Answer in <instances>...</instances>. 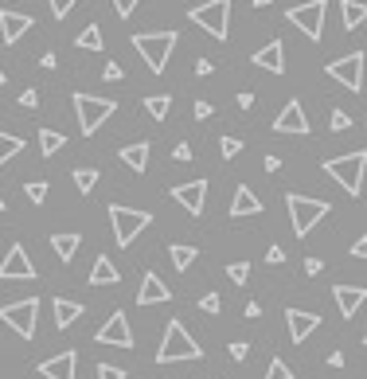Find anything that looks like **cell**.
Returning a JSON list of instances; mask_svg holds the SVG:
<instances>
[{"instance_id":"obj_43","label":"cell","mask_w":367,"mask_h":379,"mask_svg":"<svg viewBox=\"0 0 367 379\" xmlns=\"http://www.w3.org/2000/svg\"><path fill=\"white\" fill-rule=\"evenodd\" d=\"M20 106H28V110H36V106H39V90H24V94H20Z\"/></svg>"},{"instance_id":"obj_53","label":"cell","mask_w":367,"mask_h":379,"mask_svg":"<svg viewBox=\"0 0 367 379\" xmlns=\"http://www.w3.org/2000/svg\"><path fill=\"white\" fill-rule=\"evenodd\" d=\"M4 208H8V200H4V196H0V211H4Z\"/></svg>"},{"instance_id":"obj_21","label":"cell","mask_w":367,"mask_h":379,"mask_svg":"<svg viewBox=\"0 0 367 379\" xmlns=\"http://www.w3.org/2000/svg\"><path fill=\"white\" fill-rule=\"evenodd\" d=\"M231 216L243 219V216H262V200H258L254 192H250L246 184L235 188V200H231Z\"/></svg>"},{"instance_id":"obj_49","label":"cell","mask_w":367,"mask_h":379,"mask_svg":"<svg viewBox=\"0 0 367 379\" xmlns=\"http://www.w3.org/2000/svg\"><path fill=\"white\" fill-rule=\"evenodd\" d=\"M196 118H199V121L211 118V102H196Z\"/></svg>"},{"instance_id":"obj_30","label":"cell","mask_w":367,"mask_h":379,"mask_svg":"<svg viewBox=\"0 0 367 379\" xmlns=\"http://www.w3.org/2000/svg\"><path fill=\"white\" fill-rule=\"evenodd\" d=\"M66 145V137L59 133V129H39V153L44 156H55Z\"/></svg>"},{"instance_id":"obj_23","label":"cell","mask_w":367,"mask_h":379,"mask_svg":"<svg viewBox=\"0 0 367 379\" xmlns=\"http://www.w3.org/2000/svg\"><path fill=\"white\" fill-rule=\"evenodd\" d=\"M79 243H82V235H74V231H55L51 235V251L59 254V262H74Z\"/></svg>"},{"instance_id":"obj_31","label":"cell","mask_w":367,"mask_h":379,"mask_svg":"<svg viewBox=\"0 0 367 379\" xmlns=\"http://www.w3.org/2000/svg\"><path fill=\"white\" fill-rule=\"evenodd\" d=\"M169 106H172V98H169V94H149V98H145V110L153 113L156 121L169 118Z\"/></svg>"},{"instance_id":"obj_44","label":"cell","mask_w":367,"mask_h":379,"mask_svg":"<svg viewBox=\"0 0 367 379\" xmlns=\"http://www.w3.org/2000/svg\"><path fill=\"white\" fill-rule=\"evenodd\" d=\"M250 356V344L246 340H235V344H231V360H246Z\"/></svg>"},{"instance_id":"obj_9","label":"cell","mask_w":367,"mask_h":379,"mask_svg":"<svg viewBox=\"0 0 367 379\" xmlns=\"http://www.w3.org/2000/svg\"><path fill=\"white\" fill-rule=\"evenodd\" d=\"M324 12H328V0H308V4H293L286 12V20L293 24V28H301L313 44H321L324 36Z\"/></svg>"},{"instance_id":"obj_35","label":"cell","mask_w":367,"mask_h":379,"mask_svg":"<svg viewBox=\"0 0 367 379\" xmlns=\"http://www.w3.org/2000/svg\"><path fill=\"white\" fill-rule=\"evenodd\" d=\"M266 379H293V372H289L286 360L273 356V360H270V368H266Z\"/></svg>"},{"instance_id":"obj_10","label":"cell","mask_w":367,"mask_h":379,"mask_svg":"<svg viewBox=\"0 0 367 379\" xmlns=\"http://www.w3.org/2000/svg\"><path fill=\"white\" fill-rule=\"evenodd\" d=\"M363 59H367L363 51H348V55H340V59H332L324 71H328V75L336 79L344 90L360 94V90H363Z\"/></svg>"},{"instance_id":"obj_16","label":"cell","mask_w":367,"mask_h":379,"mask_svg":"<svg viewBox=\"0 0 367 379\" xmlns=\"http://www.w3.org/2000/svg\"><path fill=\"white\" fill-rule=\"evenodd\" d=\"M286 325H289V340L305 344L308 336L321 328V313H305V309H286Z\"/></svg>"},{"instance_id":"obj_7","label":"cell","mask_w":367,"mask_h":379,"mask_svg":"<svg viewBox=\"0 0 367 379\" xmlns=\"http://www.w3.org/2000/svg\"><path fill=\"white\" fill-rule=\"evenodd\" d=\"M110 223H114V238H118V246H129L141 231L153 223V216H149V211H141V208L110 203Z\"/></svg>"},{"instance_id":"obj_3","label":"cell","mask_w":367,"mask_h":379,"mask_svg":"<svg viewBox=\"0 0 367 379\" xmlns=\"http://www.w3.org/2000/svg\"><path fill=\"white\" fill-rule=\"evenodd\" d=\"M363 168H367V153L356 149V153H344V156H332L324 161V172L344 188L348 196H360L363 192Z\"/></svg>"},{"instance_id":"obj_28","label":"cell","mask_w":367,"mask_h":379,"mask_svg":"<svg viewBox=\"0 0 367 379\" xmlns=\"http://www.w3.org/2000/svg\"><path fill=\"white\" fill-rule=\"evenodd\" d=\"M74 47H82V51H102V28H98V24H86V28L74 36Z\"/></svg>"},{"instance_id":"obj_20","label":"cell","mask_w":367,"mask_h":379,"mask_svg":"<svg viewBox=\"0 0 367 379\" xmlns=\"http://www.w3.org/2000/svg\"><path fill=\"white\" fill-rule=\"evenodd\" d=\"M172 301V290L164 285L161 274H145L141 278V290H137V305H164Z\"/></svg>"},{"instance_id":"obj_34","label":"cell","mask_w":367,"mask_h":379,"mask_svg":"<svg viewBox=\"0 0 367 379\" xmlns=\"http://www.w3.org/2000/svg\"><path fill=\"white\" fill-rule=\"evenodd\" d=\"M219 153H223V161H235L243 153V141L238 137H219Z\"/></svg>"},{"instance_id":"obj_27","label":"cell","mask_w":367,"mask_h":379,"mask_svg":"<svg viewBox=\"0 0 367 379\" xmlns=\"http://www.w3.org/2000/svg\"><path fill=\"white\" fill-rule=\"evenodd\" d=\"M169 258H172V266L184 274V270H188L191 262L199 258V251H196V246H188V243H172V246H169Z\"/></svg>"},{"instance_id":"obj_29","label":"cell","mask_w":367,"mask_h":379,"mask_svg":"<svg viewBox=\"0 0 367 379\" xmlns=\"http://www.w3.org/2000/svg\"><path fill=\"white\" fill-rule=\"evenodd\" d=\"M20 153H24V137H12V133L0 129V168H4L12 156H20Z\"/></svg>"},{"instance_id":"obj_15","label":"cell","mask_w":367,"mask_h":379,"mask_svg":"<svg viewBox=\"0 0 367 379\" xmlns=\"http://www.w3.org/2000/svg\"><path fill=\"white\" fill-rule=\"evenodd\" d=\"M31 28H36V20H31L28 12H12V8H4V12H0V39H4L8 47L20 44V36H28Z\"/></svg>"},{"instance_id":"obj_39","label":"cell","mask_w":367,"mask_h":379,"mask_svg":"<svg viewBox=\"0 0 367 379\" xmlns=\"http://www.w3.org/2000/svg\"><path fill=\"white\" fill-rule=\"evenodd\" d=\"M332 129H336V133L352 129V113H344V110H332Z\"/></svg>"},{"instance_id":"obj_42","label":"cell","mask_w":367,"mask_h":379,"mask_svg":"<svg viewBox=\"0 0 367 379\" xmlns=\"http://www.w3.org/2000/svg\"><path fill=\"white\" fill-rule=\"evenodd\" d=\"M102 79H110V82H121V79H125V67H118V63H106Z\"/></svg>"},{"instance_id":"obj_19","label":"cell","mask_w":367,"mask_h":379,"mask_svg":"<svg viewBox=\"0 0 367 379\" xmlns=\"http://www.w3.org/2000/svg\"><path fill=\"white\" fill-rule=\"evenodd\" d=\"M74 368H79V352L66 348V352H59V356L44 360V364H39V375L44 379H74Z\"/></svg>"},{"instance_id":"obj_48","label":"cell","mask_w":367,"mask_h":379,"mask_svg":"<svg viewBox=\"0 0 367 379\" xmlns=\"http://www.w3.org/2000/svg\"><path fill=\"white\" fill-rule=\"evenodd\" d=\"M321 270H324V262H321V258H305V274H308V278L321 274Z\"/></svg>"},{"instance_id":"obj_1","label":"cell","mask_w":367,"mask_h":379,"mask_svg":"<svg viewBox=\"0 0 367 379\" xmlns=\"http://www.w3.org/2000/svg\"><path fill=\"white\" fill-rule=\"evenodd\" d=\"M199 356H203V348L184 328V320H169L164 325V340L156 348V364H180V360H199Z\"/></svg>"},{"instance_id":"obj_46","label":"cell","mask_w":367,"mask_h":379,"mask_svg":"<svg viewBox=\"0 0 367 379\" xmlns=\"http://www.w3.org/2000/svg\"><path fill=\"white\" fill-rule=\"evenodd\" d=\"M352 258H367V235H360L352 243Z\"/></svg>"},{"instance_id":"obj_55","label":"cell","mask_w":367,"mask_h":379,"mask_svg":"<svg viewBox=\"0 0 367 379\" xmlns=\"http://www.w3.org/2000/svg\"><path fill=\"white\" fill-rule=\"evenodd\" d=\"M4 82H8V75H4V71H0V86H4Z\"/></svg>"},{"instance_id":"obj_32","label":"cell","mask_w":367,"mask_h":379,"mask_svg":"<svg viewBox=\"0 0 367 379\" xmlns=\"http://www.w3.org/2000/svg\"><path fill=\"white\" fill-rule=\"evenodd\" d=\"M74 184H79L82 196H90L94 184H98V168H74Z\"/></svg>"},{"instance_id":"obj_18","label":"cell","mask_w":367,"mask_h":379,"mask_svg":"<svg viewBox=\"0 0 367 379\" xmlns=\"http://www.w3.org/2000/svg\"><path fill=\"white\" fill-rule=\"evenodd\" d=\"M332 298H336V305H340V317L352 320L356 313H360V305L367 301V290H363V285H344V282H336V285H332Z\"/></svg>"},{"instance_id":"obj_52","label":"cell","mask_w":367,"mask_h":379,"mask_svg":"<svg viewBox=\"0 0 367 379\" xmlns=\"http://www.w3.org/2000/svg\"><path fill=\"white\" fill-rule=\"evenodd\" d=\"M266 172H281V161H278V156H266Z\"/></svg>"},{"instance_id":"obj_25","label":"cell","mask_w":367,"mask_h":379,"mask_svg":"<svg viewBox=\"0 0 367 379\" xmlns=\"http://www.w3.org/2000/svg\"><path fill=\"white\" fill-rule=\"evenodd\" d=\"M121 164H125L129 172H145V164H149V141L121 145Z\"/></svg>"},{"instance_id":"obj_45","label":"cell","mask_w":367,"mask_h":379,"mask_svg":"<svg viewBox=\"0 0 367 379\" xmlns=\"http://www.w3.org/2000/svg\"><path fill=\"white\" fill-rule=\"evenodd\" d=\"M266 262H270V266H281V262H286V251H281V246H270V251H266Z\"/></svg>"},{"instance_id":"obj_26","label":"cell","mask_w":367,"mask_h":379,"mask_svg":"<svg viewBox=\"0 0 367 379\" xmlns=\"http://www.w3.org/2000/svg\"><path fill=\"white\" fill-rule=\"evenodd\" d=\"M79 317H82V301H71V298H55V328H71Z\"/></svg>"},{"instance_id":"obj_14","label":"cell","mask_w":367,"mask_h":379,"mask_svg":"<svg viewBox=\"0 0 367 379\" xmlns=\"http://www.w3.org/2000/svg\"><path fill=\"white\" fill-rule=\"evenodd\" d=\"M172 200L180 203L188 216H203V200H207V180H188V184L172 188Z\"/></svg>"},{"instance_id":"obj_54","label":"cell","mask_w":367,"mask_h":379,"mask_svg":"<svg viewBox=\"0 0 367 379\" xmlns=\"http://www.w3.org/2000/svg\"><path fill=\"white\" fill-rule=\"evenodd\" d=\"M254 4H258V8H266V4H270V0H254Z\"/></svg>"},{"instance_id":"obj_50","label":"cell","mask_w":367,"mask_h":379,"mask_svg":"<svg viewBox=\"0 0 367 379\" xmlns=\"http://www.w3.org/2000/svg\"><path fill=\"white\" fill-rule=\"evenodd\" d=\"M196 75H211V59H196Z\"/></svg>"},{"instance_id":"obj_33","label":"cell","mask_w":367,"mask_h":379,"mask_svg":"<svg viewBox=\"0 0 367 379\" xmlns=\"http://www.w3.org/2000/svg\"><path fill=\"white\" fill-rule=\"evenodd\" d=\"M227 278L235 285H246V278H250V262H227Z\"/></svg>"},{"instance_id":"obj_41","label":"cell","mask_w":367,"mask_h":379,"mask_svg":"<svg viewBox=\"0 0 367 379\" xmlns=\"http://www.w3.org/2000/svg\"><path fill=\"white\" fill-rule=\"evenodd\" d=\"M137 4H141V0H114V8H118L121 20H129V16L137 12Z\"/></svg>"},{"instance_id":"obj_56","label":"cell","mask_w":367,"mask_h":379,"mask_svg":"<svg viewBox=\"0 0 367 379\" xmlns=\"http://www.w3.org/2000/svg\"><path fill=\"white\" fill-rule=\"evenodd\" d=\"M363 344H367V333H363Z\"/></svg>"},{"instance_id":"obj_8","label":"cell","mask_w":367,"mask_h":379,"mask_svg":"<svg viewBox=\"0 0 367 379\" xmlns=\"http://www.w3.org/2000/svg\"><path fill=\"white\" fill-rule=\"evenodd\" d=\"M0 320H4L16 336L31 340V336H36V320H39V298H24V301L4 305V309H0Z\"/></svg>"},{"instance_id":"obj_47","label":"cell","mask_w":367,"mask_h":379,"mask_svg":"<svg viewBox=\"0 0 367 379\" xmlns=\"http://www.w3.org/2000/svg\"><path fill=\"white\" fill-rule=\"evenodd\" d=\"M172 156H176V161H191V145H188V141H180L176 149H172Z\"/></svg>"},{"instance_id":"obj_13","label":"cell","mask_w":367,"mask_h":379,"mask_svg":"<svg viewBox=\"0 0 367 379\" xmlns=\"http://www.w3.org/2000/svg\"><path fill=\"white\" fill-rule=\"evenodd\" d=\"M98 344H114V348H133V328H129V317H125L121 309L110 313V320H106L102 328L94 333Z\"/></svg>"},{"instance_id":"obj_36","label":"cell","mask_w":367,"mask_h":379,"mask_svg":"<svg viewBox=\"0 0 367 379\" xmlns=\"http://www.w3.org/2000/svg\"><path fill=\"white\" fill-rule=\"evenodd\" d=\"M24 192H28V200H31V203H44V200H47V184H44V180H31V184L24 188Z\"/></svg>"},{"instance_id":"obj_2","label":"cell","mask_w":367,"mask_h":379,"mask_svg":"<svg viewBox=\"0 0 367 379\" xmlns=\"http://www.w3.org/2000/svg\"><path fill=\"white\" fill-rule=\"evenodd\" d=\"M129 44L137 47V55L149 63V71H153V75H164L169 55H172V47H176V31H137Z\"/></svg>"},{"instance_id":"obj_24","label":"cell","mask_w":367,"mask_h":379,"mask_svg":"<svg viewBox=\"0 0 367 379\" xmlns=\"http://www.w3.org/2000/svg\"><path fill=\"white\" fill-rule=\"evenodd\" d=\"M363 20H367V4H360V0H340V28L356 31Z\"/></svg>"},{"instance_id":"obj_22","label":"cell","mask_w":367,"mask_h":379,"mask_svg":"<svg viewBox=\"0 0 367 379\" xmlns=\"http://www.w3.org/2000/svg\"><path fill=\"white\" fill-rule=\"evenodd\" d=\"M114 282H121L118 266L110 262V254H98L94 266H90V285H114Z\"/></svg>"},{"instance_id":"obj_17","label":"cell","mask_w":367,"mask_h":379,"mask_svg":"<svg viewBox=\"0 0 367 379\" xmlns=\"http://www.w3.org/2000/svg\"><path fill=\"white\" fill-rule=\"evenodd\" d=\"M250 63L262 71H270V75H286V47H281V39H270V44H262L254 55H250Z\"/></svg>"},{"instance_id":"obj_12","label":"cell","mask_w":367,"mask_h":379,"mask_svg":"<svg viewBox=\"0 0 367 379\" xmlns=\"http://www.w3.org/2000/svg\"><path fill=\"white\" fill-rule=\"evenodd\" d=\"M273 133H281V137H305L308 133V113L297 98H289V102L281 106V113L273 118Z\"/></svg>"},{"instance_id":"obj_11","label":"cell","mask_w":367,"mask_h":379,"mask_svg":"<svg viewBox=\"0 0 367 379\" xmlns=\"http://www.w3.org/2000/svg\"><path fill=\"white\" fill-rule=\"evenodd\" d=\"M31 278H36V266H31L28 251L20 243H12L4 262H0V282H31Z\"/></svg>"},{"instance_id":"obj_40","label":"cell","mask_w":367,"mask_h":379,"mask_svg":"<svg viewBox=\"0 0 367 379\" xmlns=\"http://www.w3.org/2000/svg\"><path fill=\"white\" fill-rule=\"evenodd\" d=\"M129 372L125 368H114V364H98V379H125Z\"/></svg>"},{"instance_id":"obj_5","label":"cell","mask_w":367,"mask_h":379,"mask_svg":"<svg viewBox=\"0 0 367 379\" xmlns=\"http://www.w3.org/2000/svg\"><path fill=\"white\" fill-rule=\"evenodd\" d=\"M74 102V113H79V129L86 137H94L98 129H102V121L106 118H114V110H118V102H114V98H98V94H74L71 98Z\"/></svg>"},{"instance_id":"obj_4","label":"cell","mask_w":367,"mask_h":379,"mask_svg":"<svg viewBox=\"0 0 367 379\" xmlns=\"http://www.w3.org/2000/svg\"><path fill=\"white\" fill-rule=\"evenodd\" d=\"M286 203H289V223H293V235L297 238H305L308 231H313L332 211L328 200H313V196H301V192H289Z\"/></svg>"},{"instance_id":"obj_6","label":"cell","mask_w":367,"mask_h":379,"mask_svg":"<svg viewBox=\"0 0 367 379\" xmlns=\"http://www.w3.org/2000/svg\"><path fill=\"white\" fill-rule=\"evenodd\" d=\"M188 16H191V24H199V28L207 31V36H215V39L231 36V0H203V4H196Z\"/></svg>"},{"instance_id":"obj_37","label":"cell","mask_w":367,"mask_h":379,"mask_svg":"<svg viewBox=\"0 0 367 379\" xmlns=\"http://www.w3.org/2000/svg\"><path fill=\"white\" fill-rule=\"evenodd\" d=\"M47 4H51V16H55V20H66V16H71V8L79 4V0H47Z\"/></svg>"},{"instance_id":"obj_38","label":"cell","mask_w":367,"mask_h":379,"mask_svg":"<svg viewBox=\"0 0 367 379\" xmlns=\"http://www.w3.org/2000/svg\"><path fill=\"white\" fill-rule=\"evenodd\" d=\"M199 309H203V313H219L223 298H219V293H203V298H199Z\"/></svg>"},{"instance_id":"obj_51","label":"cell","mask_w":367,"mask_h":379,"mask_svg":"<svg viewBox=\"0 0 367 379\" xmlns=\"http://www.w3.org/2000/svg\"><path fill=\"white\" fill-rule=\"evenodd\" d=\"M238 106H243V110H250V106H254V94H250V90H243V94H238Z\"/></svg>"}]
</instances>
